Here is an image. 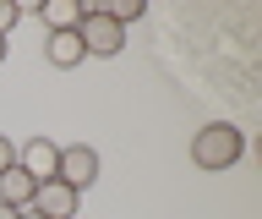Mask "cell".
Here are the masks:
<instances>
[{
	"instance_id": "obj_13",
	"label": "cell",
	"mask_w": 262,
	"mask_h": 219,
	"mask_svg": "<svg viewBox=\"0 0 262 219\" xmlns=\"http://www.w3.org/2000/svg\"><path fill=\"white\" fill-rule=\"evenodd\" d=\"M6 50H11V38H0V66H6Z\"/></svg>"
},
{
	"instance_id": "obj_4",
	"label": "cell",
	"mask_w": 262,
	"mask_h": 219,
	"mask_svg": "<svg viewBox=\"0 0 262 219\" xmlns=\"http://www.w3.org/2000/svg\"><path fill=\"white\" fill-rule=\"evenodd\" d=\"M55 181L66 186H93L98 181V148H88V143H60V170H55Z\"/></svg>"
},
{
	"instance_id": "obj_2",
	"label": "cell",
	"mask_w": 262,
	"mask_h": 219,
	"mask_svg": "<svg viewBox=\"0 0 262 219\" xmlns=\"http://www.w3.org/2000/svg\"><path fill=\"white\" fill-rule=\"evenodd\" d=\"M77 38H82V50L98 55V61H110V55L126 50V28L104 11V6H82V22H77Z\"/></svg>"
},
{
	"instance_id": "obj_11",
	"label": "cell",
	"mask_w": 262,
	"mask_h": 219,
	"mask_svg": "<svg viewBox=\"0 0 262 219\" xmlns=\"http://www.w3.org/2000/svg\"><path fill=\"white\" fill-rule=\"evenodd\" d=\"M16 214H22V208H6V203H0V219H16Z\"/></svg>"
},
{
	"instance_id": "obj_1",
	"label": "cell",
	"mask_w": 262,
	"mask_h": 219,
	"mask_svg": "<svg viewBox=\"0 0 262 219\" xmlns=\"http://www.w3.org/2000/svg\"><path fill=\"white\" fill-rule=\"evenodd\" d=\"M241 153H246V132L235 121H208V126L191 137L196 170H229V165H241Z\"/></svg>"
},
{
	"instance_id": "obj_9",
	"label": "cell",
	"mask_w": 262,
	"mask_h": 219,
	"mask_svg": "<svg viewBox=\"0 0 262 219\" xmlns=\"http://www.w3.org/2000/svg\"><path fill=\"white\" fill-rule=\"evenodd\" d=\"M104 11H110L120 28H131V22H142V11H147V6H142V0H115V6H104Z\"/></svg>"
},
{
	"instance_id": "obj_10",
	"label": "cell",
	"mask_w": 262,
	"mask_h": 219,
	"mask_svg": "<svg viewBox=\"0 0 262 219\" xmlns=\"http://www.w3.org/2000/svg\"><path fill=\"white\" fill-rule=\"evenodd\" d=\"M11 165H16V143L0 132V170H11Z\"/></svg>"
},
{
	"instance_id": "obj_5",
	"label": "cell",
	"mask_w": 262,
	"mask_h": 219,
	"mask_svg": "<svg viewBox=\"0 0 262 219\" xmlns=\"http://www.w3.org/2000/svg\"><path fill=\"white\" fill-rule=\"evenodd\" d=\"M28 208H38L44 219H82L77 214V208H82V192H77V186H66V181H44L38 192H33Z\"/></svg>"
},
{
	"instance_id": "obj_8",
	"label": "cell",
	"mask_w": 262,
	"mask_h": 219,
	"mask_svg": "<svg viewBox=\"0 0 262 219\" xmlns=\"http://www.w3.org/2000/svg\"><path fill=\"white\" fill-rule=\"evenodd\" d=\"M33 192H38V181H33L28 170H0V203H6V208H28L33 203Z\"/></svg>"
},
{
	"instance_id": "obj_6",
	"label": "cell",
	"mask_w": 262,
	"mask_h": 219,
	"mask_svg": "<svg viewBox=\"0 0 262 219\" xmlns=\"http://www.w3.org/2000/svg\"><path fill=\"white\" fill-rule=\"evenodd\" d=\"M44 61H49L55 71H71V66H82V61H88V50H82L77 28H66V33H44Z\"/></svg>"
},
{
	"instance_id": "obj_7",
	"label": "cell",
	"mask_w": 262,
	"mask_h": 219,
	"mask_svg": "<svg viewBox=\"0 0 262 219\" xmlns=\"http://www.w3.org/2000/svg\"><path fill=\"white\" fill-rule=\"evenodd\" d=\"M38 22H44V33L77 28V22H82V0H38Z\"/></svg>"
},
{
	"instance_id": "obj_3",
	"label": "cell",
	"mask_w": 262,
	"mask_h": 219,
	"mask_svg": "<svg viewBox=\"0 0 262 219\" xmlns=\"http://www.w3.org/2000/svg\"><path fill=\"white\" fill-rule=\"evenodd\" d=\"M16 170H28L38 186L55 181V170H60V143H49L44 132L28 137V143H16Z\"/></svg>"
},
{
	"instance_id": "obj_12",
	"label": "cell",
	"mask_w": 262,
	"mask_h": 219,
	"mask_svg": "<svg viewBox=\"0 0 262 219\" xmlns=\"http://www.w3.org/2000/svg\"><path fill=\"white\" fill-rule=\"evenodd\" d=\"M16 219H44V214H38V208H22V214H16Z\"/></svg>"
}]
</instances>
